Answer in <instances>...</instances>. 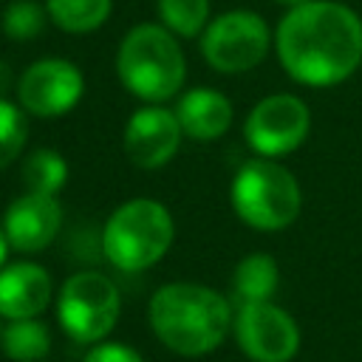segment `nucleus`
<instances>
[{
    "label": "nucleus",
    "instance_id": "17",
    "mask_svg": "<svg viewBox=\"0 0 362 362\" xmlns=\"http://www.w3.org/2000/svg\"><path fill=\"white\" fill-rule=\"evenodd\" d=\"M113 0H45L48 20L68 34H88L105 25Z\"/></svg>",
    "mask_w": 362,
    "mask_h": 362
},
{
    "label": "nucleus",
    "instance_id": "7",
    "mask_svg": "<svg viewBox=\"0 0 362 362\" xmlns=\"http://www.w3.org/2000/svg\"><path fill=\"white\" fill-rule=\"evenodd\" d=\"M272 45L266 20L249 8L223 11L206 23L201 34V54L209 68L221 74H243L263 62Z\"/></svg>",
    "mask_w": 362,
    "mask_h": 362
},
{
    "label": "nucleus",
    "instance_id": "12",
    "mask_svg": "<svg viewBox=\"0 0 362 362\" xmlns=\"http://www.w3.org/2000/svg\"><path fill=\"white\" fill-rule=\"evenodd\" d=\"M0 226L11 243V252L37 255L54 243L62 226V206L57 195L23 192L6 206Z\"/></svg>",
    "mask_w": 362,
    "mask_h": 362
},
{
    "label": "nucleus",
    "instance_id": "8",
    "mask_svg": "<svg viewBox=\"0 0 362 362\" xmlns=\"http://www.w3.org/2000/svg\"><path fill=\"white\" fill-rule=\"evenodd\" d=\"M308 130H311V110L294 93H272L260 99L246 113L243 122L246 144L263 158L294 153L305 141Z\"/></svg>",
    "mask_w": 362,
    "mask_h": 362
},
{
    "label": "nucleus",
    "instance_id": "10",
    "mask_svg": "<svg viewBox=\"0 0 362 362\" xmlns=\"http://www.w3.org/2000/svg\"><path fill=\"white\" fill-rule=\"evenodd\" d=\"M82 93H85L82 71L62 57H45L31 62L17 82L20 107L37 119L65 116L79 105Z\"/></svg>",
    "mask_w": 362,
    "mask_h": 362
},
{
    "label": "nucleus",
    "instance_id": "9",
    "mask_svg": "<svg viewBox=\"0 0 362 362\" xmlns=\"http://www.w3.org/2000/svg\"><path fill=\"white\" fill-rule=\"evenodd\" d=\"M232 334L252 362H288L300 351V328L294 317L272 300L238 303Z\"/></svg>",
    "mask_w": 362,
    "mask_h": 362
},
{
    "label": "nucleus",
    "instance_id": "18",
    "mask_svg": "<svg viewBox=\"0 0 362 362\" xmlns=\"http://www.w3.org/2000/svg\"><path fill=\"white\" fill-rule=\"evenodd\" d=\"M23 181L25 192H42V195H57L68 184V161L62 153L40 147L25 156L23 161Z\"/></svg>",
    "mask_w": 362,
    "mask_h": 362
},
{
    "label": "nucleus",
    "instance_id": "20",
    "mask_svg": "<svg viewBox=\"0 0 362 362\" xmlns=\"http://www.w3.org/2000/svg\"><path fill=\"white\" fill-rule=\"evenodd\" d=\"M28 141V113L0 96V170L20 158Z\"/></svg>",
    "mask_w": 362,
    "mask_h": 362
},
{
    "label": "nucleus",
    "instance_id": "15",
    "mask_svg": "<svg viewBox=\"0 0 362 362\" xmlns=\"http://www.w3.org/2000/svg\"><path fill=\"white\" fill-rule=\"evenodd\" d=\"M280 286V266L266 252L246 255L232 272V294L238 303H263L272 300Z\"/></svg>",
    "mask_w": 362,
    "mask_h": 362
},
{
    "label": "nucleus",
    "instance_id": "25",
    "mask_svg": "<svg viewBox=\"0 0 362 362\" xmlns=\"http://www.w3.org/2000/svg\"><path fill=\"white\" fill-rule=\"evenodd\" d=\"M0 331H3V325H0Z\"/></svg>",
    "mask_w": 362,
    "mask_h": 362
},
{
    "label": "nucleus",
    "instance_id": "21",
    "mask_svg": "<svg viewBox=\"0 0 362 362\" xmlns=\"http://www.w3.org/2000/svg\"><path fill=\"white\" fill-rule=\"evenodd\" d=\"M45 23H48L45 3L11 0L3 8V34L11 40H31L45 28Z\"/></svg>",
    "mask_w": 362,
    "mask_h": 362
},
{
    "label": "nucleus",
    "instance_id": "3",
    "mask_svg": "<svg viewBox=\"0 0 362 362\" xmlns=\"http://www.w3.org/2000/svg\"><path fill=\"white\" fill-rule=\"evenodd\" d=\"M119 82L144 105L173 99L187 79V59L173 31L161 23L133 25L116 51Z\"/></svg>",
    "mask_w": 362,
    "mask_h": 362
},
{
    "label": "nucleus",
    "instance_id": "19",
    "mask_svg": "<svg viewBox=\"0 0 362 362\" xmlns=\"http://www.w3.org/2000/svg\"><path fill=\"white\" fill-rule=\"evenodd\" d=\"M158 20L175 37H201L209 23V0H158Z\"/></svg>",
    "mask_w": 362,
    "mask_h": 362
},
{
    "label": "nucleus",
    "instance_id": "13",
    "mask_svg": "<svg viewBox=\"0 0 362 362\" xmlns=\"http://www.w3.org/2000/svg\"><path fill=\"white\" fill-rule=\"evenodd\" d=\"M54 300V280L45 266L34 260L6 263L0 269V317L28 320L40 317Z\"/></svg>",
    "mask_w": 362,
    "mask_h": 362
},
{
    "label": "nucleus",
    "instance_id": "22",
    "mask_svg": "<svg viewBox=\"0 0 362 362\" xmlns=\"http://www.w3.org/2000/svg\"><path fill=\"white\" fill-rule=\"evenodd\" d=\"M82 362H144V356L127 342L102 339V342H96V345H90L85 351Z\"/></svg>",
    "mask_w": 362,
    "mask_h": 362
},
{
    "label": "nucleus",
    "instance_id": "14",
    "mask_svg": "<svg viewBox=\"0 0 362 362\" xmlns=\"http://www.w3.org/2000/svg\"><path fill=\"white\" fill-rule=\"evenodd\" d=\"M175 119L184 136L195 141H215L232 127L235 110H232V102L221 90L198 85L178 96Z\"/></svg>",
    "mask_w": 362,
    "mask_h": 362
},
{
    "label": "nucleus",
    "instance_id": "16",
    "mask_svg": "<svg viewBox=\"0 0 362 362\" xmlns=\"http://www.w3.org/2000/svg\"><path fill=\"white\" fill-rule=\"evenodd\" d=\"M0 351L11 362H40L51 351V331L40 317L8 320L0 331Z\"/></svg>",
    "mask_w": 362,
    "mask_h": 362
},
{
    "label": "nucleus",
    "instance_id": "1",
    "mask_svg": "<svg viewBox=\"0 0 362 362\" xmlns=\"http://www.w3.org/2000/svg\"><path fill=\"white\" fill-rule=\"evenodd\" d=\"M274 51L286 74L308 88L345 82L362 62V20L337 0H308L288 8L274 31Z\"/></svg>",
    "mask_w": 362,
    "mask_h": 362
},
{
    "label": "nucleus",
    "instance_id": "11",
    "mask_svg": "<svg viewBox=\"0 0 362 362\" xmlns=\"http://www.w3.org/2000/svg\"><path fill=\"white\" fill-rule=\"evenodd\" d=\"M181 139L184 133L175 119V110H167L161 105H144L127 119L122 141L127 158L136 167L158 170L178 153Z\"/></svg>",
    "mask_w": 362,
    "mask_h": 362
},
{
    "label": "nucleus",
    "instance_id": "5",
    "mask_svg": "<svg viewBox=\"0 0 362 362\" xmlns=\"http://www.w3.org/2000/svg\"><path fill=\"white\" fill-rule=\"evenodd\" d=\"M173 238L175 223L161 201L130 198L110 212L102 229V252L119 272H144L170 252Z\"/></svg>",
    "mask_w": 362,
    "mask_h": 362
},
{
    "label": "nucleus",
    "instance_id": "23",
    "mask_svg": "<svg viewBox=\"0 0 362 362\" xmlns=\"http://www.w3.org/2000/svg\"><path fill=\"white\" fill-rule=\"evenodd\" d=\"M8 252H11V243H8V238H6V232L0 226V269L8 263Z\"/></svg>",
    "mask_w": 362,
    "mask_h": 362
},
{
    "label": "nucleus",
    "instance_id": "6",
    "mask_svg": "<svg viewBox=\"0 0 362 362\" xmlns=\"http://www.w3.org/2000/svg\"><path fill=\"white\" fill-rule=\"evenodd\" d=\"M122 314V297L116 283L102 272L71 274L57 294L59 328L79 345H96L107 339Z\"/></svg>",
    "mask_w": 362,
    "mask_h": 362
},
{
    "label": "nucleus",
    "instance_id": "24",
    "mask_svg": "<svg viewBox=\"0 0 362 362\" xmlns=\"http://www.w3.org/2000/svg\"><path fill=\"white\" fill-rule=\"evenodd\" d=\"M274 3H280V6H286V8H297V6H303V3H308V0H274Z\"/></svg>",
    "mask_w": 362,
    "mask_h": 362
},
{
    "label": "nucleus",
    "instance_id": "4",
    "mask_svg": "<svg viewBox=\"0 0 362 362\" xmlns=\"http://www.w3.org/2000/svg\"><path fill=\"white\" fill-rule=\"evenodd\" d=\"M229 204L246 226L257 232H280L297 221L303 189L288 167L257 156L240 164L232 175Z\"/></svg>",
    "mask_w": 362,
    "mask_h": 362
},
{
    "label": "nucleus",
    "instance_id": "2",
    "mask_svg": "<svg viewBox=\"0 0 362 362\" xmlns=\"http://www.w3.org/2000/svg\"><path fill=\"white\" fill-rule=\"evenodd\" d=\"M232 303L201 283H167L156 288L147 305L153 334L178 356H204L232 331Z\"/></svg>",
    "mask_w": 362,
    "mask_h": 362
}]
</instances>
